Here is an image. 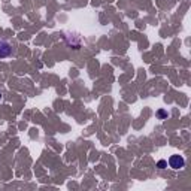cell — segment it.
<instances>
[{
    "label": "cell",
    "mask_w": 191,
    "mask_h": 191,
    "mask_svg": "<svg viewBox=\"0 0 191 191\" xmlns=\"http://www.w3.org/2000/svg\"><path fill=\"white\" fill-rule=\"evenodd\" d=\"M157 167L158 169H166L167 167V161H166V160H160L157 163Z\"/></svg>",
    "instance_id": "3957f363"
},
{
    "label": "cell",
    "mask_w": 191,
    "mask_h": 191,
    "mask_svg": "<svg viewBox=\"0 0 191 191\" xmlns=\"http://www.w3.org/2000/svg\"><path fill=\"white\" fill-rule=\"evenodd\" d=\"M157 115L160 116V118H166V116H167V112H166V111H163V109H160V111L157 112Z\"/></svg>",
    "instance_id": "277c9868"
},
{
    "label": "cell",
    "mask_w": 191,
    "mask_h": 191,
    "mask_svg": "<svg viewBox=\"0 0 191 191\" xmlns=\"http://www.w3.org/2000/svg\"><path fill=\"white\" fill-rule=\"evenodd\" d=\"M12 54V45L6 40H0V58H8Z\"/></svg>",
    "instance_id": "7a4b0ae2"
},
{
    "label": "cell",
    "mask_w": 191,
    "mask_h": 191,
    "mask_svg": "<svg viewBox=\"0 0 191 191\" xmlns=\"http://www.w3.org/2000/svg\"><path fill=\"white\" fill-rule=\"evenodd\" d=\"M169 166L172 169H175V170H179V169H182L185 166V160H184V157L175 154V155H172L169 158Z\"/></svg>",
    "instance_id": "6da1fadb"
},
{
    "label": "cell",
    "mask_w": 191,
    "mask_h": 191,
    "mask_svg": "<svg viewBox=\"0 0 191 191\" xmlns=\"http://www.w3.org/2000/svg\"><path fill=\"white\" fill-rule=\"evenodd\" d=\"M0 97H2V94H0Z\"/></svg>",
    "instance_id": "5b68a950"
}]
</instances>
